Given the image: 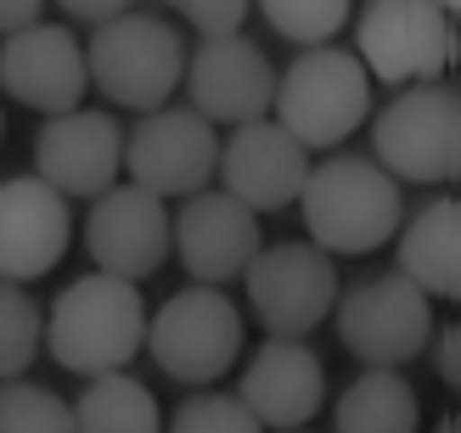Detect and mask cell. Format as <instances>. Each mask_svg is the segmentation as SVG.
Returning a JSON list of instances; mask_svg holds the SVG:
<instances>
[{
	"label": "cell",
	"mask_w": 461,
	"mask_h": 433,
	"mask_svg": "<svg viewBox=\"0 0 461 433\" xmlns=\"http://www.w3.org/2000/svg\"><path fill=\"white\" fill-rule=\"evenodd\" d=\"M355 57L377 85H433L456 62V29L428 0H366L355 17Z\"/></svg>",
	"instance_id": "cell-7"
},
{
	"label": "cell",
	"mask_w": 461,
	"mask_h": 433,
	"mask_svg": "<svg viewBox=\"0 0 461 433\" xmlns=\"http://www.w3.org/2000/svg\"><path fill=\"white\" fill-rule=\"evenodd\" d=\"M164 433H265V428L248 417V405L237 394L197 389V394H186L175 405V417L164 422Z\"/></svg>",
	"instance_id": "cell-25"
},
{
	"label": "cell",
	"mask_w": 461,
	"mask_h": 433,
	"mask_svg": "<svg viewBox=\"0 0 461 433\" xmlns=\"http://www.w3.org/2000/svg\"><path fill=\"white\" fill-rule=\"evenodd\" d=\"M0 90L17 107H34L45 119L85 107V45L57 29V23H29V29L0 34Z\"/></svg>",
	"instance_id": "cell-16"
},
{
	"label": "cell",
	"mask_w": 461,
	"mask_h": 433,
	"mask_svg": "<svg viewBox=\"0 0 461 433\" xmlns=\"http://www.w3.org/2000/svg\"><path fill=\"white\" fill-rule=\"evenodd\" d=\"M164 6H169L180 23H192L203 40H214V34H242V17H248V0H164Z\"/></svg>",
	"instance_id": "cell-26"
},
{
	"label": "cell",
	"mask_w": 461,
	"mask_h": 433,
	"mask_svg": "<svg viewBox=\"0 0 461 433\" xmlns=\"http://www.w3.org/2000/svg\"><path fill=\"white\" fill-rule=\"evenodd\" d=\"M259 12L293 45H332L338 29H349L355 0H259Z\"/></svg>",
	"instance_id": "cell-23"
},
{
	"label": "cell",
	"mask_w": 461,
	"mask_h": 433,
	"mask_svg": "<svg viewBox=\"0 0 461 433\" xmlns=\"http://www.w3.org/2000/svg\"><path fill=\"white\" fill-rule=\"evenodd\" d=\"M68 411H74V433H164V411H158L152 389L130 372L85 377V394Z\"/></svg>",
	"instance_id": "cell-21"
},
{
	"label": "cell",
	"mask_w": 461,
	"mask_h": 433,
	"mask_svg": "<svg viewBox=\"0 0 461 433\" xmlns=\"http://www.w3.org/2000/svg\"><path fill=\"white\" fill-rule=\"evenodd\" d=\"M57 6H62L68 17H79V23H113V17L135 12L141 0H57Z\"/></svg>",
	"instance_id": "cell-28"
},
{
	"label": "cell",
	"mask_w": 461,
	"mask_h": 433,
	"mask_svg": "<svg viewBox=\"0 0 461 433\" xmlns=\"http://www.w3.org/2000/svg\"><path fill=\"white\" fill-rule=\"evenodd\" d=\"M85 254L96 259L102 276H119V282L141 287L169 259V203L141 192V186H130V180L107 186L102 197H90Z\"/></svg>",
	"instance_id": "cell-12"
},
{
	"label": "cell",
	"mask_w": 461,
	"mask_h": 433,
	"mask_svg": "<svg viewBox=\"0 0 461 433\" xmlns=\"http://www.w3.org/2000/svg\"><path fill=\"white\" fill-rule=\"evenodd\" d=\"M45 6H51V0H0V34L40 23V12H45Z\"/></svg>",
	"instance_id": "cell-29"
},
{
	"label": "cell",
	"mask_w": 461,
	"mask_h": 433,
	"mask_svg": "<svg viewBox=\"0 0 461 433\" xmlns=\"http://www.w3.org/2000/svg\"><path fill=\"white\" fill-rule=\"evenodd\" d=\"M34 175L57 197H102L124 180V130L96 107H74L45 119L34 135Z\"/></svg>",
	"instance_id": "cell-14"
},
{
	"label": "cell",
	"mask_w": 461,
	"mask_h": 433,
	"mask_svg": "<svg viewBox=\"0 0 461 433\" xmlns=\"http://www.w3.org/2000/svg\"><path fill=\"white\" fill-rule=\"evenodd\" d=\"M394 270L428 299H461V203L433 197L394 231Z\"/></svg>",
	"instance_id": "cell-19"
},
{
	"label": "cell",
	"mask_w": 461,
	"mask_h": 433,
	"mask_svg": "<svg viewBox=\"0 0 461 433\" xmlns=\"http://www.w3.org/2000/svg\"><path fill=\"white\" fill-rule=\"evenodd\" d=\"M428 6H439L445 17H456V6H461V0H428Z\"/></svg>",
	"instance_id": "cell-30"
},
{
	"label": "cell",
	"mask_w": 461,
	"mask_h": 433,
	"mask_svg": "<svg viewBox=\"0 0 461 433\" xmlns=\"http://www.w3.org/2000/svg\"><path fill=\"white\" fill-rule=\"evenodd\" d=\"M214 180H220L225 197L242 203V209L276 214V209H293L298 192H304L310 152L298 147L276 119H253V124H237L230 135H220Z\"/></svg>",
	"instance_id": "cell-15"
},
{
	"label": "cell",
	"mask_w": 461,
	"mask_h": 433,
	"mask_svg": "<svg viewBox=\"0 0 461 433\" xmlns=\"http://www.w3.org/2000/svg\"><path fill=\"white\" fill-rule=\"evenodd\" d=\"M220 164V130L192 107L141 113V124L124 135V180L164 203L203 192Z\"/></svg>",
	"instance_id": "cell-10"
},
{
	"label": "cell",
	"mask_w": 461,
	"mask_h": 433,
	"mask_svg": "<svg viewBox=\"0 0 461 433\" xmlns=\"http://www.w3.org/2000/svg\"><path fill=\"white\" fill-rule=\"evenodd\" d=\"M433 433H461V422L456 417H439V428H433Z\"/></svg>",
	"instance_id": "cell-31"
},
{
	"label": "cell",
	"mask_w": 461,
	"mask_h": 433,
	"mask_svg": "<svg viewBox=\"0 0 461 433\" xmlns=\"http://www.w3.org/2000/svg\"><path fill=\"white\" fill-rule=\"evenodd\" d=\"M270 119L304 152L343 147L372 119V79H366L360 57L338 51V45H304V51L276 74Z\"/></svg>",
	"instance_id": "cell-3"
},
{
	"label": "cell",
	"mask_w": 461,
	"mask_h": 433,
	"mask_svg": "<svg viewBox=\"0 0 461 433\" xmlns=\"http://www.w3.org/2000/svg\"><path fill=\"white\" fill-rule=\"evenodd\" d=\"M242 287L270 338H310L338 304V265L315 242H265L242 270Z\"/></svg>",
	"instance_id": "cell-9"
},
{
	"label": "cell",
	"mask_w": 461,
	"mask_h": 433,
	"mask_svg": "<svg viewBox=\"0 0 461 433\" xmlns=\"http://www.w3.org/2000/svg\"><path fill=\"white\" fill-rule=\"evenodd\" d=\"M180 85L192 90V113H203L214 130L270 119V102H276V68L265 57V45L248 34L197 40V51H186Z\"/></svg>",
	"instance_id": "cell-13"
},
{
	"label": "cell",
	"mask_w": 461,
	"mask_h": 433,
	"mask_svg": "<svg viewBox=\"0 0 461 433\" xmlns=\"http://www.w3.org/2000/svg\"><path fill=\"white\" fill-rule=\"evenodd\" d=\"M152 366L186 383V389H214V383L242 360L248 327L237 299H225V287H180L147 315V344Z\"/></svg>",
	"instance_id": "cell-5"
},
{
	"label": "cell",
	"mask_w": 461,
	"mask_h": 433,
	"mask_svg": "<svg viewBox=\"0 0 461 433\" xmlns=\"http://www.w3.org/2000/svg\"><path fill=\"white\" fill-rule=\"evenodd\" d=\"M259 248H265L259 214L242 209L237 197H225L220 186H203L180 197V209H169V254L186 265L197 287L242 282V270L253 265Z\"/></svg>",
	"instance_id": "cell-11"
},
{
	"label": "cell",
	"mask_w": 461,
	"mask_h": 433,
	"mask_svg": "<svg viewBox=\"0 0 461 433\" xmlns=\"http://www.w3.org/2000/svg\"><path fill=\"white\" fill-rule=\"evenodd\" d=\"M85 74L113 107L158 113L169 107L180 74H186V34L152 12H124L113 23H96V34L85 45Z\"/></svg>",
	"instance_id": "cell-4"
},
{
	"label": "cell",
	"mask_w": 461,
	"mask_h": 433,
	"mask_svg": "<svg viewBox=\"0 0 461 433\" xmlns=\"http://www.w3.org/2000/svg\"><path fill=\"white\" fill-rule=\"evenodd\" d=\"M237 400L248 405V417L259 422L265 433H298L304 422L321 417L327 405V366L321 355L304 344V338H270L248 355Z\"/></svg>",
	"instance_id": "cell-17"
},
{
	"label": "cell",
	"mask_w": 461,
	"mask_h": 433,
	"mask_svg": "<svg viewBox=\"0 0 461 433\" xmlns=\"http://www.w3.org/2000/svg\"><path fill=\"white\" fill-rule=\"evenodd\" d=\"M45 349V310L17 282H0V383L23 377Z\"/></svg>",
	"instance_id": "cell-22"
},
{
	"label": "cell",
	"mask_w": 461,
	"mask_h": 433,
	"mask_svg": "<svg viewBox=\"0 0 461 433\" xmlns=\"http://www.w3.org/2000/svg\"><path fill=\"white\" fill-rule=\"evenodd\" d=\"M428 349L439 360V383L445 389H461V327H433Z\"/></svg>",
	"instance_id": "cell-27"
},
{
	"label": "cell",
	"mask_w": 461,
	"mask_h": 433,
	"mask_svg": "<svg viewBox=\"0 0 461 433\" xmlns=\"http://www.w3.org/2000/svg\"><path fill=\"white\" fill-rule=\"evenodd\" d=\"M147 344V304L141 287L119 276H90L68 282L62 299L45 310V355L74 377L124 372Z\"/></svg>",
	"instance_id": "cell-1"
},
{
	"label": "cell",
	"mask_w": 461,
	"mask_h": 433,
	"mask_svg": "<svg viewBox=\"0 0 461 433\" xmlns=\"http://www.w3.org/2000/svg\"><path fill=\"white\" fill-rule=\"evenodd\" d=\"M332 321H338V338L360 366H388L400 372L411 366L417 355H428V338H433V299L405 282L400 270L388 276H372V282H355L349 293H338L332 304Z\"/></svg>",
	"instance_id": "cell-8"
},
{
	"label": "cell",
	"mask_w": 461,
	"mask_h": 433,
	"mask_svg": "<svg viewBox=\"0 0 461 433\" xmlns=\"http://www.w3.org/2000/svg\"><path fill=\"white\" fill-rule=\"evenodd\" d=\"M0 135H6V113H0Z\"/></svg>",
	"instance_id": "cell-32"
},
{
	"label": "cell",
	"mask_w": 461,
	"mask_h": 433,
	"mask_svg": "<svg viewBox=\"0 0 461 433\" xmlns=\"http://www.w3.org/2000/svg\"><path fill=\"white\" fill-rule=\"evenodd\" d=\"M332 433H422V400L405 372L366 366L332 405Z\"/></svg>",
	"instance_id": "cell-20"
},
{
	"label": "cell",
	"mask_w": 461,
	"mask_h": 433,
	"mask_svg": "<svg viewBox=\"0 0 461 433\" xmlns=\"http://www.w3.org/2000/svg\"><path fill=\"white\" fill-rule=\"evenodd\" d=\"M304 214V242H315L321 254H372V248L394 242L400 220H405V197L400 180L377 169L372 158H327V164H310V180L293 203Z\"/></svg>",
	"instance_id": "cell-2"
},
{
	"label": "cell",
	"mask_w": 461,
	"mask_h": 433,
	"mask_svg": "<svg viewBox=\"0 0 461 433\" xmlns=\"http://www.w3.org/2000/svg\"><path fill=\"white\" fill-rule=\"evenodd\" d=\"M0 433H74V411L57 389L40 383H0Z\"/></svg>",
	"instance_id": "cell-24"
},
{
	"label": "cell",
	"mask_w": 461,
	"mask_h": 433,
	"mask_svg": "<svg viewBox=\"0 0 461 433\" xmlns=\"http://www.w3.org/2000/svg\"><path fill=\"white\" fill-rule=\"evenodd\" d=\"M372 164L388 169L400 186H445L461 175V96L433 85H405L394 102L377 107L372 119Z\"/></svg>",
	"instance_id": "cell-6"
},
{
	"label": "cell",
	"mask_w": 461,
	"mask_h": 433,
	"mask_svg": "<svg viewBox=\"0 0 461 433\" xmlns=\"http://www.w3.org/2000/svg\"><path fill=\"white\" fill-rule=\"evenodd\" d=\"M68 237H74L68 197H57L40 175L0 180V282L29 287L51 276L68 254Z\"/></svg>",
	"instance_id": "cell-18"
}]
</instances>
